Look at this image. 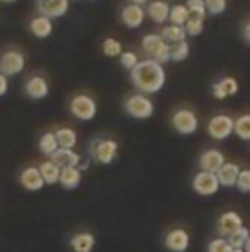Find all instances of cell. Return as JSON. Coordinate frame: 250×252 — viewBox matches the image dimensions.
I'll use <instances>...</instances> for the list:
<instances>
[{
	"mask_svg": "<svg viewBox=\"0 0 250 252\" xmlns=\"http://www.w3.org/2000/svg\"><path fill=\"white\" fill-rule=\"evenodd\" d=\"M131 82L141 94H156L166 82L164 66L153 59H143L131 70Z\"/></svg>",
	"mask_w": 250,
	"mask_h": 252,
	"instance_id": "cell-1",
	"label": "cell"
},
{
	"mask_svg": "<svg viewBox=\"0 0 250 252\" xmlns=\"http://www.w3.org/2000/svg\"><path fill=\"white\" fill-rule=\"evenodd\" d=\"M141 47L145 55L156 63L164 64L170 61V45L160 37V33H147L141 39Z\"/></svg>",
	"mask_w": 250,
	"mask_h": 252,
	"instance_id": "cell-2",
	"label": "cell"
},
{
	"mask_svg": "<svg viewBox=\"0 0 250 252\" xmlns=\"http://www.w3.org/2000/svg\"><path fill=\"white\" fill-rule=\"evenodd\" d=\"M118 141L114 139H94L90 145H88V155L94 162L98 164H112L118 157Z\"/></svg>",
	"mask_w": 250,
	"mask_h": 252,
	"instance_id": "cell-3",
	"label": "cell"
},
{
	"mask_svg": "<svg viewBox=\"0 0 250 252\" xmlns=\"http://www.w3.org/2000/svg\"><path fill=\"white\" fill-rule=\"evenodd\" d=\"M124 108H125V112H127V116H131V118H135V120H149V118H153V114H155V104H153V100H151L147 94H141V92L127 96L124 102Z\"/></svg>",
	"mask_w": 250,
	"mask_h": 252,
	"instance_id": "cell-4",
	"label": "cell"
},
{
	"mask_svg": "<svg viewBox=\"0 0 250 252\" xmlns=\"http://www.w3.org/2000/svg\"><path fill=\"white\" fill-rule=\"evenodd\" d=\"M68 108H70V114L76 120H80V122H90L98 114L96 100L92 96H88V94H76V96H72Z\"/></svg>",
	"mask_w": 250,
	"mask_h": 252,
	"instance_id": "cell-5",
	"label": "cell"
},
{
	"mask_svg": "<svg viewBox=\"0 0 250 252\" xmlns=\"http://www.w3.org/2000/svg\"><path fill=\"white\" fill-rule=\"evenodd\" d=\"M170 124L174 127V131L180 133V135H191V133H195L197 127H199L197 116H195L191 110H188V108L176 110V112L172 114V118H170Z\"/></svg>",
	"mask_w": 250,
	"mask_h": 252,
	"instance_id": "cell-6",
	"label": "cell"
},
{
	"mask_svg": "<svg viewBox=\"0 0 250 252\" xmlns=\"http://www.w3.org/2000/svg\"><path fill=\"white\" fill-rule=\"evenodd\" d=\"M26 66V57L18 49H8L0 55V74L4 76H16L24 70Z\"/></svg>",
	"mask_w": 250,
	"mask_h": 252,
	"instance_id": "cell-7",
	"label": "cell"
},
{
	"mask_svg": "<svg viewBox=\"0 0 250 252\" xmlns=\"http://www.w3.org/2000/svg\"><path fill=\"white\" fill-rule=\"evenodd\" d=\"M191 188H193L195 193L207 197V195H215V193L219 191V188H221V184H219V180H217V174L199 170V172L193 176V180H191Z\"/></svg>",
	"mask_w": 250,
	"mask_h": 252,
	"instance_id": "cell-8",
	"label": "cell"
},
{
	"mask_svg": "<svg viewBox=\"0 0 250 252\" xmlns=\"http://www.w3.org/2000/svg\"><path fill=\"white\" fill-rule=\"evenodd\" d=\"M233 127H235V120L227 114H217L209 120L207 124V133L211 135V139L215 141H223L227 139L231 133H233Z\"/></svg>",
	"mask_w": 250,
	"mask_h": 252,
	"instance_id": "cell-9",
	"label": "cell"
},
{
	"mask_svg": "<svg viewBox=\"0 0 250 252\" xmlns=\"http://www.w3.org/2000/svg\"><path fill=\"white\" fill-rule=\"evenodd\" d=\"M122 22H124L125 28H129V30H137V28H141L143 24H145V18H147V10L143 8V6H139V4H125L124 8H122Z\"/></svg>",
	"mask_w": 250,
	"mask_h": 252,
	"instance_id": "cell-10",
	"label": "cell"
},
{
	"mask_svg": "<svg viewBox=\"0 0 250 252\" xmlns=\"http://www.w3.org/2000/svg\"><path fill=\"white\" fill-rule=\"evenodd\" d=\"M68 4H70V0H35L37 12L51 20L62 18L68 12Z\"/></svg>",
	"mask_w": 250,
	"mask_h": 252,
	"instance_id": "cell-11",
	"label": "cell"
},
{
	"mask_svg": "<svg viewBox=\"0 0 250 252\" xmlns=\"http://www.w3.org/2000/svg\"><path fill=\"white\" fill-rule=\"evenodd\" d=\"M24 90H26L28 98H31V100H43V98H47V94H49V82H47L45 76L33 74V76H30V78L26 80Z\"/></svg>",
	"mask_w": 250,
	"mask_h": 252,
	"instance_id": "cell-12",
	"label": "cell"
},
{
	"mask_svg": "<svg viewBox=\"0 0 250 252\" xmlns=\"http://www.w3.org/2000/svg\"><path fill=\"white\" fill-rule=\"evenodd\" d=\"M243 227V217L237 211H225L219 219H217V233L221 237H231L235 231H239Z\"/></svg>",
	"mask_w": 250,
	"mask_h": 252,
	"instance_id": "cell-13",
	"label": "cell"
},
{
	"mask_svg": "<svg viewBox=\"0 0 250 252\" xmlns=\"http://www.w3.org/2000/svg\"><path fill=\"white\" fill-rule=\"evenodd\" d=\"M164 247L170 252H186L189 247V235L186 229H172L164 237Z\"/></svg>",
	"mask_w": 250,
	"mask_h": 252,
	"instance_id": "cell-14",
	"label": "cell"
},
{
	"mask_svg": "<svg viewBox=\"0 0 250 252\" xmlns=\"http://www.w3.org/2000/svg\"><path fill=\"white\" fill-rule=\"evenodd\" d=\"M225 162V155L219 149H207L205 153H201L199 157V168L205 172H217Z\"/></svg>",
	"mask_w": 250,
	"mask_h": 252,
	"instance_id": "cell-15",
	"label": "cell"
},
{
	"mask_svg": "<svg viewBox=\"0 0 250 252\" xmlns=\"http://www.w3.org/2000/svg\"><path fill=\"white\" fill-rule=\"evenodd\" d=\"M28 28H30V32H31L33 37L45 39V37H49V35L53 33V20L47 18V16L37 14V16H33V18L30 20V26H28Z\"/></svg>",
	"mask_w": 250,
	"mask_h": 252,
	"instance_id": "cell-16",
	"label": "cell"
},
{
	"mask_svg": "<svg viewBox=\"0 0 250 252\" xmlns=\"http://www.w3.org/2000/svg\"><path fill=\"white\" fill-rule=\"evenodd\" d=\"M217 174V180H219V184L221 186H225V188H233L235 184H237V178H239V174H241V166L237 164V162H223V166L215 172Z\"/></svg>",
	"mask_w": 250,
	"mask_h": 252,
	"instance_id": "cell-17",
	"label": "cell"
},
{
	"mask_svg": "<svg viewBox=\"0 0 250 252\" xmlns=\"http://www.w3.org/2000/svg\"><path fill=\"white\" fill-rule=\"evenodd\" d=\"M20 184L26 189H30V191H39V189L45 186V182H43V178H41L37 166H28V168H24L22 174H20Z\"/></svg>",
	"mask_w": 250,
	"mask_h": 252,
	"instance_id": "cell-18",
	"label": "cell"
},
{
	"mask_svg": "<svg viewBox=\"0 0 250 252\" xmlns=\"http://www.w3.org/2000/svg\"><path fill=\"white\" fill-rule=\"evenodd\" d=\"M147 16L155 24H166L170 16V4L166 0H151L147 6Z\"/></svg>",
	"mask_w": 250,
	"mask_h": 252,
	"instance_id": "cell-19",
	"label": "cell"
},
{
	"mask_svg": "<svg viewBox=\"0 0 250 252\" xmlns=\"http://www.w3.org/2000/svg\"><path fill=\"white\" fill-rule=\"evenodd\" d=\"M80 157H82V155L74 153V149H57L49 158H51L59 168H72V166H78Z\"/></svg>",
	"mask_w": 250,
	"mask_h": 252,
	"instance_id": "cell-20",
	"label": "cell"
},
{
	"mask_svg": "<svg viewBox=\"0 0 250 252\" xmlns=\"http://www.w3.org/2000/svg\"><path fill=\"white\" fill-rule=\"evenodd\" d=\"M96 247V239L92 233H76L70 239V249L74 252H92Z\"/></svg>",
	"mask_w": 250,
	"mask_h": 252,
	"instance_id": "cell-21",
	"label": "cell"
},
{
	"mask_svg": "<svg viewBox=\"0 0 250 252\" xmlns=\"http://www.w3.org/2000/svg\"><path fill=\"white\" fill-rule=\"evenodd\" d=\"M82 182V172L72 166V168H61V176H59V184L64 189H76Z\"/></svg>",
	"mask_w": 250,
	"mask_h": 252,
	"instance_id": "cell-22",
	"label": "cell"
},
{
	"mask_svg": "<svg viewBox=\"0 0 250 252\" xmlns=\"http://www.w3.org/2000/svg\"><path fill=\"white\" fill-rule=\"evenodd\" d=\"M37 168H39V174H41V178H43V182H45V184H49V186L59 184L61 168H59L51 158H49V160H45V162H41Z\"/></svg>",
	"mask_w": 250,
	"mask_h": 252,
	"instance_id": "cell-23",
	"label": "cell"
},
{
	"mask_svg": "<svg viewBox=\"0 0 250 252\" xmlns=\"http://www.w3.org/2000/svg\"><path fill=\"white\" fill-rule=\"evenodd\" d=\"M55 139H57L59 149H74L78 145V135L70 127H59L55 131Z\"/></svg>",
	"mask_w": 250,
	"mask_h": 252,
	"instance_id": "cell-24",
	"label": "cell"
},
{
	"mask_svg": "<svg viewBox=\"0 0 250 252\" xmlns=\"http://www.w3.org/2000/svg\"><path fill=\"white\" fill-rule=\"evenodd\" d=\"M160 37L166 41V43H180V41H186V32L182 26H174V24H168L160 30Z\"/></svg>",
	"mask_w": 250,
	"mask_h": 252,
	"instance_id": "cell-25",
	"label": "cell"
},
{
	"mask_svg": "<svg viewBox=\"0 0 250 252\" xmlns=\"http://www.w3.org/2000/svg\"><path fill=\"white\" fill-rule=\"evenodd\" d=\"M233 133L237 137H241L243 141H250V114H243L241 118L235 120Z\"/></svg>",
	"mask_w": 250,
	"mask_h": 252,
	"instance_id": "cell-26",
	"label": "cell"
},
{
	"mask_svg": "<svg viewBox=\"0 0 250 252\" xmlns=\"http://www.w3.org/2000/svg\"><path fill=\"white\" fill-rule=\"evenodd\" d=\"M188 18H189V12H188L186 4H174V6H170V16H168L170 24L184 26L188 22Z\"/></svg>",
	"mask_w": 250,
	"mask_h": 252,
	"instance_id": "cell-27",
	"label": "cell"
},
{
	"mask_svg": "<svg viewBox=\"0 0 250 252\" xmlns=\"http://www.w3.org/2000/svg\"><path fill=\"white\" fill-rule=\"evenodd\" d=\"M57 149H59V145H57L55 133H43V135L39 137V151H41V155L51 157Z\"/></svg>",
	"mask_w": 250,
	"mask_h": 252,
	"instance_id": "cell-28",
	"label": "cell"
},
{
	"mask_svg": "<svg viewBox=\"0 0 250 252\" xmlns=\"http://www.w3.org/2000/svg\"><path fill=\"white\" fill-rule=\"evenodd\" d=\"M188 55H189V43L188 41H180V43L170 45V61H174V63L186 61Z\"/></svg>",
	"mask_w": 250,
	"mask_h": 252,
	"instance_id": "cell-29",
	"label": "cell"
},
{
	"mask_svg": "<svg viewBox=\"0 0 250 252\" xmlns=\"http://www.w3.org/2000/svg\"><path fill=\"white\" fill-rule=\"evenodd\" d=\"M182 28H184L186 35H189V37H197V35H201V33H203V18L189 16V18H188V22L182 26Z\"/></svg>",
	"mask_w": 250,
	"mask_h": 252,
	"instance_id": "cell-30",
	"label": "cell"
},
{
	"mask_svg": "<svg viewBox=\"0 0 250 252\" xmlns=\"http://www.w3.org/2000/svg\"><path fill=\"white\" fill-rule=\"evenodd\" d=\"M122 43L116 39V37H106L104 41H102V53L106 55V57H120L122 55Z\"/></svg>",
	"mask_w": 250,
	"mask_h": 252,
	"instance_id": "cell-31",
	"label": "cell"
},
{
	"mask_svg": "<svg viewBox=\"0 0 250 252\" xmlns=\"http://www.w3.org/2000/svg\"><path fill=\"white\" fill-rule=\"evenodd\" d=\"M249 237H250V231L243 225L239 231H235L231 237H227V241H229V245H231L233 249H243L245 243L249 241Z\"/></svg>",
	"mask_w": 250,
	"mask_h": 252,
	"instance_id": "cell-32",
	"label": "cell"
},
{
	"mask_svg": "<svg viewBox=\"0 0 250 252\" xmlns=\"http://www.w3.org/2000/svg\"><path fill=\"white\" fill-rule=\"evenodd\" d=\"M217 84L221 86V90H223V94L229 98V96H235L237 92H239V82L233 78V76H225V78H221V80H217Z\"/></svg>",
	"mask_w": 250,
	"mask_h": 252,
	"instance_id": "cell-33",
	"label": "cell"
},
{
	"mask_svg": "<svg viewBox=\"0 0 250 252\" xmlns=\"http://www.w3.org/2000/svg\"><path fill=\"white\" fill-rule=\"evenodd\" d=\"M186 8L189 16H197V18H205L207 10H205V0H188Z\"/></svg>",
	"mask_w": 250,
	"mask_h": 252,
	"instance_id": "cell-34",
	"label": "cell"
},
{
	"mask_svg": "<svg viewBox=\"0 0 250 252\" xmlns=\"http://www.w3.org/2000/svg\"><path fill=\"white\" fill-rule=\"evenodd\" d=\"M207 252H233V247L229 245V241L225 237H217V239H213L209 243Z\"/></svg>",
	"mask_w": 250,
	"mask_h": 252,
	"instance_id": "cell-35",
	"label": "cell"
},
{
	"mask_svg": "<svg viewBox=\"0 0 250 252\" xmlns=\"http://www.w3.org/2000/svg\"><path fill=\"white\" fill-rule=\"evenodd\" d=\"M205 10L211 16H219L227 10V0H205Z\"/></svg>",
	"mask_w": 250,
	"mask_h": 252,
	"instance_id": "cell-36",
	"label": "cell"
},
{
	"mask_svg": "<svg viewBox=\"0 0 250 252\" xmlns=\"http://www.w3.org/2000/svg\"><path fill=\"white\" fill-rule=\"evenodd\" d=\"M120 63H122V66L127 68V70H133V68L137 66V63H139V57H137L135 51H122Z\"/></svg>",
	"mask_w": 250,
	"mask_h": 252,
	"instance_id": "cell-37",
	"label": "cell"
},
{
	"mask_svg": "<svg viewBox=\"0 0 250 252\" xmlns=\"http://www.w3.org/2000/svg\"><path fill=\"white\" fill-rule=\"evenodd\" d=\"M235 186L239 188V191H243V193H250V170H241Z\"/></svg>",
	"mask_w": 250,
	"mask_h": 252,
	"instance_id": "cell-38",
	"label": "cell"
},
{
	"mask_svg": "<svg viewBox=\"0 0 250 252\" xmlns=\"http://www.w3.org/2000/svg\"><path fill=\"white\" fill-rule=\"evenodd\" d=\"M8 92V76L0 74V96H4Z\"/></svg>",
	"mask_w": 250,
	"mask_h": 252,
	"instance_id": "cell-39",
	"label": "cell"
},
{
	"mask_svg": "<svg viewBox=\"0 0 250 252\" xmlns=\"http://www.w3.org/2000/svg\"><path fill=\"white\" fill-rule=\"evenodd\" d=\"M88 166H90V160H88L86 157H80V162H78V166H76V168L82 172V170H88Z\"/></svg>",
	"mask_w": 250,
	"mask_h": 252,
	"instance_id": "cell-40",
	"label": "cell"
},
{
	"mask_svg": "<svg viewBox=\"0 0 250 252\" xmlns=\"http://www.w3.org/2000/svg\"><path fill=\"white\" fill-rule=\"evenodd\" d=\"M243 37H245V41L250 45V20L245 24V28H243Z\"/></svg>",
	"mask_w": 250,
	"mask_h": 252,
	"instance_id": "cell-41",
	"label": "cell"
},
{
	"mask_svg": "<svg viewBox=\"0 0 250 252\" xmlns=\"http://www.w3.org/2000/svg\"><path fill=\"white\" fill-rule=\"evenodd\" d=\"M131 4H139V6H143V4H147L149 0H129Z\"/></svg>",
	"mask_w": 250,
	"mask_h": 252,
	"instance_id": "cell-42",
	"label": "cell"
},
{
	"mask_svg": "<svg viewBox=\"0 0 250 252\" xmlns=\"http://www.w3.org/2000/svg\"><path fill=\"white\" fill-rule=\"evenodd\" d=\"M243 251H245V252H250V237H249V241L245 243V247H243Z\"/></svg>",
	"mask_w": 250,
	"mask_h": 252,
	"instance_id": "cell-43",
	"label": "cell"
},
{
	"mask_svg": "<svg viewBox=\"0 0 250 252\" xmlns=\"http://www.w3.org/2000/svg\"><path fill=\"white\" fill-rule=\"evenodd\" d=\"M0 2H4V4H14V2H18V0H0Z\"/></svg>",
	"mask_w": 250,
	"mask_h": 252,
	"instance_id": "cell-44",
	"label": "cell"
},
{
	"mask_svg": "<svg viewBox=\"0 0 250 252\" xmlns=\"http://www.w3.org/2000/svg\"><path fill=\"white\" fill-rule=\"evenodd\" d=\"M233 252H245L243 249H233Z\"/></svg>",
	"mask_w": 250,
	"mask_h": 252,
	"instance_id": "cell-45",
	"label": "cell"
},
{
	"mask_svg": "<svg viewBox=\"0 0 250 252\" xmlns=\"http://www.w3.org/2000/svg\"><path fill=\"white\" fill-rule=\"evenodd\" d=\"M92 2H96V0H92Z\"/></svg>",
	"mask_w": 250,
	"mask_h": 252,
	"instance_id": "cell-46",
	"label": "cell"
}]
</instances>
